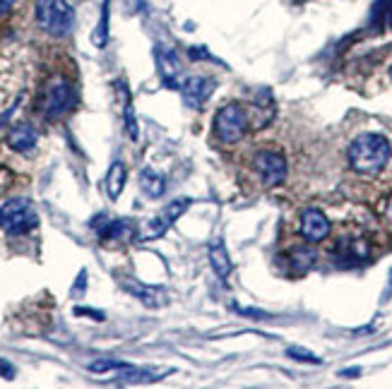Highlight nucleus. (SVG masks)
<instances>
[{
    "mask_svg": "<svg viewBox=\"0 0 392 389\" xmlns=\"http://www.w3.org/2000/svg\"><path fill=\"white\" fill-rule=\"evenodd\" d=\"M0 375H3L5 380H12V378H15V368H12L10 363H5L3 358H0Z\"/></svg>",
    "mask_w": 392,
    "mask_h": 389,
    "instance_id": "4be33fe9",
    "label": "nucleus"
},
{
    "mask_svg": "<svg viewBox=\"0 0 392 389\" xmlns=\"http://www.w3.org/2000/svg\"><path fill=\"white\" fill-rule=\"evenodd\" d=\"M36 130L29 125V123H19L8 133V145L15 149V152L27 154L36 147Z\"/></svg>",
    "mask_w": 392,
    "mask_h": 389,
    "instance_id": "ddd939ff",
    "label": "nucleus"
},
{
    "mask_svg": "<svg viewBox=\"0 0 392 389\" xmlns=\"http://www.w3.org/2000/svg\"><path fill=\"white\" fill-rule=\"evenodd\" d=\"M361 370H359V368H349V370H342L339 375H342V378H354V375H359Z\"/></svg>",
    "mask_w": 392,
    "mask_h": 389,
    "instance_id": "393cba45",
    "label": "nucleus"
},
{
    "mask_svg": "<svg viewBox=\"0 0 392 389\" xmlns=\"http://www.w3.org/2000/svg\"><path fill=\"white\" fill-rule=\"evenodd\" d=\"M349 166L361 176H378L390 161V142L383 135L363 133L349 145Z\"/></svg>",
    "mask_w": 392,
    "mask_h": 389,
    "instance_id": "f257e3e1",
    "label": "nucleus"
},
{
    "mask_svg": "<svg viewBox=\"0 0 392 389\" xmlns=\"http://www.w3.org/2000/svg\"><path fill=\"white\" fill-rule=\"evenodd\" d=\"M75 106V89L66 77H53L48 82L46 92H43V103L41 111L48 120H56L61 115H66L70 108Z\"/></svg>",
    "mask_w": 392,
    "mask_h": 389,
    "instance_id": "39448f33",
    "label": "nucleus"
},
{
    "mask_svg": "<svg viewBox=\"0 0 392 389\" xmlns=\"http://www.w3.org/2000/svg\"><path fill=\"white\" fill-rule=\"evenodd\" d=\"M207 255H210L212 269L217 271V276H220V279H227V276L231 274V259H229L227 248H224V243H222V241H212Z\"/></svg>",
    "mask_w": 392,
    "mask_h": 389,
    "instance_id": "dca6fc26",
    "label": "nucleus"
},
{
    "mask_svg": "<svg viewBox=\"0 0 392 389\" xmlns=\"http://www.w3.org/2000/svg\"><path fill=\"white\" fill-rule=\"evenodd\" d=\"M215 133L227 145H236L248 133V115L239 103H227L215 115Z\"/></svg>",
    "mask_w": 392,
    "mask_h": 389,
    "instance_id": "20e7f679",
    "label": "nucleus"
},
{
    "mask_svg": "<svg viewBox=\"0 0 392 389\" xmlns=\"http://www.w3.org/2000/svg\"><path fill=\"white\" fill-rule=\"evenodd\" d=\"M390 75H392V70H390Z\"/></svg>",
    "mask_w": 392,
    "mask_h": 389,
    "instance_id": "a878e982",
    "label": "nucleus"
},
{
    "mask_svg": "<svg viewBox=\"0 0 392 389\" xmlns=\"http://www.w3.org/2000/svg\"><path fill=\"white\" fill-rule=\"evenodd\" d=\"M289 358H294V361H301V363H313V365H318L320 358L316 353H311V351H306V348H299V346H292L289 348Z\"/></svg>",
    "mask_w": 392,
    "mask_h": 389,
    "instance_id": "412c9836",
    "label": "nucleus"
},
{
    "mask_svg": "<svg viewBox=\"0 0 392 389\" xmlns=\"http://www.w3.org/2000/svg\"><path fill=\"white\" fill-rule=\"evenodd\" d=\"M190 207V199L188 197H181V199H173L171 204H166V209H162L157 217L147 224V231L143 233V241H152V238H159L164 236L166 231L171 229L173 222H176L181 214Z\"/></svg>",
    "mask_w": 392,
    "mask_h": 389,
    "instance_id": "0eeeda50",
    "label": "nucleus"
},
{
    "mask_svg": "<svg viewBox=\"0 0 392 389\" xmlns=\"http://www.w3.org/2000/svg\"><path fill=\"white\" fill-rule=\"evenodd\" d=\"M38 217L36 209L29 199L24 197H15L8 199L3 207H0V229L10 236H19V233H27L36 226Z\"/></svg>",
    "mask_w": 392,
    "mask_h": 389,
    "instance_id": "7ed1b4c3",
    "label": "nucleus"
},
{
    "mask_svg": "<svg viewBox=\"0 0 392 389\" xmlns=\"http://www.w3.org/2000/svg\"><path fill=\"white\" fill-rule=\"evenodd\" d=\"M135 238V226L130 222H108L101 229V241L113 243H130Z\"/></svg>",
    "mask_w": 392,
    "mask_h": 389,
    "instance_id": "2eb2a0df",
    "label": "nucleus"
},
{
    "mask_svg": "<svg viewBox=\"0 0 392 389\" xmlns=\"http://www.w3.org/2000/svg\"><path fill=\"white\" fill-rule=\"evenodd\" d=\"M157 68H159V75H162L164 84L169 87H178V75H181V63H178L176 53L171 48H164V46H157Z\"/></svg>",
    "mask_w": 392,
    "mask_h": 389,
    "instance_id": "9b49d317",
    "label": "nucleus"
},
{
    "mask_svg": "<svg viewBox=\"0 0 392 389\" xmlns=\"http://www.w3.org/2000/svg\"><path fill=\"white\" fill-rule=\"evenodd\" d=\"M330 222H327V217L316 207H311V209H306L301 214V236L306 238L308 243H320L325 241L327 236H330Z\"/></svg>",
    "mask_w": 392,
    "mask_h": 389,
    "instance_id": "9d476101",
    "label": "nucleus"
},
{
    "mask_svg": "<svg viewBox=\"0 0 392 389\" xmlns=\"http://www.w3.org/2000/svg\"><path fill=\"white\" fill-rule=\"evenodd\" d=\"M120 284H123V289L128 291V294H133L138 301H143L145 306H150V308H159L166 303V296L154 286H145V284L135 281V279H123Z\"/></svg>",
    "mask_w": 392,
    "mask_h": 389,
    "instance_id": "f8f14e48",
    "label": "nucleus"
},
{
    "mask_svg": "<svg viewBox=\"0 0 392 389\" xmlns=\"http://www.w3.org/2000/svg\"><path fill=\"white\" fill-rule=\"evenodd\" d=\"M92 41H94L96 48H104L106 41H108V3H104V8H101V19H99V24H96V29H94Z\"/></svg>",
    "mask_w": 392,
    "mask_h": 389,
    "instance_id": "6ab92c4d",
    "label": "nucleus"
},
{
    "mask_svg": "<svg viewBox=\"0 0 392 389\" xmlns=\"http://www.w3.org/2000/svg\"><path fill=\"white\" fill-rule=\"evenodd\" d=\"M383 219H385V224L392 226V194L385 199V204H383Z\"/></svg>",
    "mask_w": 392,
    "mask_h": 389,
    "instance_id": "5701e85b",
    "label": "nucleus"
},
{
    "mask_svg": "<svg viewBox=\"0 0 392 389\" xmlns=\"http://www.w3.org/2000/svg\"><path fill=\"white\" fill-rule=\"evenodd\" d=\"M371 259V243L361 236L346 238V241L337 243V262L342 267H356Z\"/></svg>",
    "mask_w": 392,
    "mask_h": 389,
    "instance_id": "6e6552de",
    "label": "nucleus"
},
{
    "mask_svg": "<svg viewBox=\"0 0 392 389\" xmlns=\"http://www.w3.org/2000/svg\"><path fill=\"white\" fill-rule=\"evenodd\" d=\"M253 166H255V171H258L260 183L265 187H274V185L284 183L287 159L282 157L279 152H274V149H262V152L255 154Z\"/></svg>",
    "mask_w": 392,
    "mask_h": 389,
    "instance_id": "423d86ee",
    "label": "nucleus"
},
{
    "mask_svg": "<svg viewBox=\"0 0 392 389\" xmlns=\"http://www.w3.org/2000/svg\"><path fill=\"white\" fill-rule=\"evenodd\" d=\"M140 187H143V192L147 197L157 199V197H162L166 190V180L159 176L154 168H143V171H140Z\"/></svg>",
    "mask_w": 392,
    "mask_h": 389,
    "instance_id": "f3484780",
    "label": "nucleus"
},
{
    "mask_svg": "<svg viewBox=\"0 0 392 389\" xmlns=\"http://www.w3.org/2000/svg\"><path fill=\"white\" fill-rule=\"evenodd\" d=\"M123 368H128V363L104 358V361H94L92 365H89V370H92V373H120Z\"/></svg>",
    "mask_w": 392,
    "mask_h": 389,
    "instance_id": "aec40b11",
    "label": "nucleus"
},
{
    "mask_svg": "<svg viewBox=\"0 0 392 389\" xmlns=\"http://www.w3.org/2000/svg\"><path fill=\"white\" fill-rule=\"evenodd\" d=\"M212 92H215V82L207 80V77H188L181 84V94H183V103L192 111H200L205 106V101L210 99Z\"/></svg>",
    "mask_w": 392,
    "mask_h": 389,
    "instance_id": "1a4fd4ad",
    "label": "nucleus"
},
{
    "mask_svg": "<svg viewBox=\"0 0 392 389\" xmlns=\"http://www.w3.org/2000/svg\"><path fill=\"white\" fill-rule=\"evenodd\" d=\"M287 259H289V267L296 271V274H306V271L316 264L318 255H316V250L308 248V245H299V248H294L289 252Z\"/></svg>",
    "mask_w": 392,
    "mask_h": 389,
    "instance_id": "4468645a",
    "label": "nucleus"
},
{
    "mask_svg": "<svg viewBox=\"0 0 392 389\" xmlns=\"http://www.w3.org/2000/svg\"><path fill=\"white\" fill-rule=\"evenodd\" d=\"M125 178H128V173H125L123 161H113L111 168H108V173H106V192H108V197H111V199L120 197V192H123V185H125Z\"/></svg>",
    "mask_w": 392,
    "mask_h": 389,
    "instance_id": "a211bd4d",
    "label": "nucleus"
},
{
    "mask_svg": "<svg viewBox=\"0 0 392 389\" xmlns=\"http://www.w3.org/2000/svg\"><path fill=\"white\" fill-rule=\"evenodd\" d=\"M12 5H15V0H0V15H5Z\"/></svg>",
    "mask_w": 392,
    "mask_h": 389,
    "instance_id": "b1692460",
    "label": "nucleus"
},
{
    "mask_svg": "<svg viewBox=\"0 0 392 389\" xmlns=\"http://www.w3.org/2000/svg\"><path fill=\"white\" fill-rule=\"evenodd\" d=\"M36 22L51 36H66L75 24V12L68 0H36Z\"/></svg>",
    "mask_w": 392,
    "mask_h": 389,
    "instance_id": "f03ea898",
    "label": "nucleus"
}]
</instances>
